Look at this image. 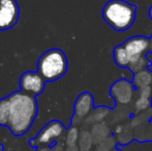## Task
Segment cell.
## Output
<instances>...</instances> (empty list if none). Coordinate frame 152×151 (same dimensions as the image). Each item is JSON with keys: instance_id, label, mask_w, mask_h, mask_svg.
Returning <instances> with one entry per match:
<instances>
[{"instance_id": "cell-1", "label": "cell", "mask_w": 152, "mask_h": 151, "mask_svg": "<svg viewBox=\"0 0 152 151\" xmlns=\"http://www.w3.org/2000/svg\"><path fill=\"white\" fill-rule=\"evenodd\" d=\"M7 97L10 101L8 129L17 137L25 135L31 128L37 115V101L35 96L17 91Z\"/></svg>"}, {"instance_id": "cell-2", "label": "cell", "mask_w": 152, "mask_h": 151, "mask_svg": "<svg viewBox=\"0 0 152 151\" xmlns=\"http://www.w3.org/2000/svg\"><path fill=\"white\" fill-rule=\"evenodd\" d=\"M137 6L125 0H110L102 8V18L116 31H126L134 25Z\"/></svg>"}, {"instance_id": "cell-3", "label": "cell", "mask_w": 152, "mask_h": 151, "mask_svg": "<svg viewBox=\"0 0 152 151\" xmlns=\"http://www.w3.org/2000/svg\"><path fill=\"white\" fill-rule=\"evenodd\" d=\"M67 58L60 49H50L37 60V73L46 82H54L62 78L67 71Z\"/></svg>"}, {"instance_id": "cell-4", "label": "cell", "mask_w": 152, "mask_h": 151, "mask_svg": "<svg viewBox=\"0 0 152 151\" xmlns=\"http://www.w3.org/2000/svg\"><path fill=\"white\" fill-rule=\"evenodd\" d=\"M66 133L65 126L59 120H52L45 125L40 131L29 141V144L32 147H42V146H52L55 142H59L58 140L63 137Z\"/></svg>"}, {"instance_id": "cell-5", "label": "cell", "mask_w": 152, "mask_h": 151, "mask_svg": "<svg viewBox=\"0 0 152 151\" xmlns=\"http://www.w3.org/2000/svg\"><path fill=\"white\" fill-rule=\"evenodd\" d=\"M110 95L115 101V106H129L137 96V89L132 80L122 78L112 84Z\"/></svg>"}, {"instance_id": "cell-6", "label": "cell", "mask_w": 152, "mask_h": 151, "mask_svg": "<svg viewBox=\"0 0 152 151\" xmlns=\"http://www.w3.org/2000/svg\"><path fill=\"white\" fill-rule=\"evenodd\" d=\"M94 98L90 92L81 93L77 97L74 105V115L72 118V125L78 126L79 124L84 122L86 117L93 111L94 109Z\"/></svg>"}, {"instance_id": "cell-7", "label": "cell", "mask_w": 152, "mask_h": 151, "mask_svg": "<svg viewBox=\"0 0 152 151\" xmlns=\"http://www.w3.org/2000/svg\"><path fill=\"white\" fill-rule=\"evenodd\" d=\"M20 8L17 0H0V31L12 28L18 23Z\"/></svg>"}, {"instance_id": "cell-8", "label": "cell", "mask_w": 152, "mask_h": 151, "mask_svg": "<svg viewBox=\"0 0 152 151\" xmlns=\"http://www.w3.org/2000/svg\"><path fill=\"white\" fill-rule=\"evenodd\" d=\"M21 91L27 94L36 95L40 94L46 86V81L37 71H26L20 78Z\"/></svg>"}, {"instance_id": "cell-9", "label": "cell", "mask_w": 152, "mask_h": 151, "mask_svg": "<svg viewBox=\"0 0 152 151\" xmlns=\"http://www.w3.org/2000/svg\"><path fill=\"white\" fill-rule=\"evenodd\" d=\"M122 44L126 49L132 61L140 57L146 56L147 53L150 52V38L142 36V35L127 38Z\"/></svg>"}, {"instance_id": "cell-10", "label": "cell", "mask_w": 152, "mask_h": 151, "mask_svg": "<svg viewBox=\"0 0 152 151\" xmlns=\"http://www.w3.org/2000/svg\"><path fill=\"white\" fill-rule=\"evenodd\" d=\"M113 135L116 138L117 143L120 146H127L134 141V129L129 123H121L115 125Z\"/></svg>"}, {"instance_id": "cell-11", "label": "cell", "mask_w": 152, "mask_h": 151, "mask_svg": "<svg viewBox=\"0 0 152 151\" xmlns=\"http://www.w3.org/2000/svg\"><path fill=\"white\" fill-rule=\"evenodd\" d=\"M111 113H112L111 108L107 107V106H99V107L94 108L93 111L86 117L83 123L86 126H92L96 123L104 122L108 117H110Z\"/></svg>"}, {"instance_id": "cell-12", "label": "cell", "mask_w": 152, "mask_h": 151, "mask_svg": "<svg viewBox=\"0 0 152 151\" xmlns=\"http://www.w3.org/2000/svg\"><path fill=\"white\" fill-rule=\"evenodd\" d=\"M90 133L92 139H93L94 145H97V144L102 143L106 139H108L112 135L113 131H111L110 125L106 121H104V122H99L92 125L90 128Z\"/></svg>"}, {"instance_id": "cell-13", "label": "cell", "mask_w": 152, "mask_h": 151, "mask_svg": "<svg viewBox=\"0 0 152 151\" xmlns=\"http://www.w3.org/2000/svg\"><path fill=\"white\" fill-rule=\"evenodd\" d=\"M113 57H114L115 63L122 69H128L130 62H132L130 56L128 55L127 51L124 48L123 44H119V46L115 47V49L113 50Z\"/></svg>"}, {"instance_id": "cell-14", "label": "cell", "mask_w": 152, "mask_h": 151, "mask_svg": "<svg viewBox=\"0 0 152 151\" xmlns=\"http://www.w3.org/2000/svg\"><path fill=\"white\" fill-rule=\"evenodd\" d=\"M136 89L142 88L146 86H152V71L146 69L132 76V80Z\"/></svg>"}, {"instance_id": "cell-15", "label": "cell", "mask_w": 152, "mask_h": 151, "mask_svg": "<svg viewBox=\"0 0 152 151\" xmlns=\"http://www.w3.org/2000/svg\"><path fill=\"white\" fill-rule=\"evenodd\" d=\"M152 119V107L150 109H148L147 111L141 112V113L138 114H134L129 119V124L130 126L134 129L138 128V127H141L143 125L147 124Z\"/></svg>"}, {"instance_id": "cell-16", "label": "cell", "mask_w": 152, "mask_h": 151, "mask_svg": "<svg viewBox=\"0 0 152 151\" xmlns=\"http://www.w3.org/2000/svg\"><path fill=\"white\" fill-rule=\"evenodd\" d=\"M134 141L139 143L152 142V119L147 124L134 129Z\"/></svg>"}, {"instance_id": "cell-17", "label": "cell", "mask_w": 152, "mask_h": 151, "mask_svg": "<svg viewBox=\"0 0 152 151\" xmlns=\"http://www.w3.org/2000/svg\"><path fill=\"white\" fill-rule=\"evenodd\" d=\"M78 146L80 151H93L94 150V142L92 139L91 133L89 129L83 128L80 131V137H79Z\"/></svg>"}, {"instance_id": "cell-18", "label": "cell", "mask_w": 152, "mask_h": 151, "mask_svg": "<svg viewBox=\"0 0 152 151\" xmlns=\"http://www.w3.org/2000/svg\"><path fill=\"white\" fill-rule=\"evenodd\" d=\"M80 131H81L79 129L78 126L72 125L70 127H68L65 135H64V139H63V144L65 145V147H72V146L78 145Z\"/></svg>"}, {"instance_id": "cell-19", "label": "cell", "mask_w": 152, "mask_h": 151, "mask_svg": "<svg viewBox=\"0 0 152 151\" xmlns=\"http://www.w3.org/2000/svg\"><path fill=\"white\" fill-rule=\"evenodd\" d=\"M10 115V101L8 97L0 99V125L7 126Z\"/></svg>"}, {"instance_id": "cell-20", "label": "cell", "mask_w": 152, "mask_h": 151, "mask_svg": "<svg viewBox=\"0 0 152 151\" xmlns=\"http://www.w3.org/2000/svg\"><path fill=\"white\" fill-rule=\"evenodd\" d=\"M152 107V99L144 98V97H136V99L132 103V113L138 114L141 112L147 111Z\"/></svg>"}, {"instance_id": "cell-21", "label": "cell", "mask_w": 152, "mask_h": 151, "mask_svg": "<svg viewBox=\"0 0 152 151\" xmlns=\"http://www.w3.org/2000/svg\"><path fill=\"white\" fill-rule=\"evenodd\" d=\"M117 145L118 143L116 138L114 137V135H111L108 139L94 146L93 151H114L117 148Z\"/></svg>"}, {"instance_id": "cell-22", "label": "cell", "mask_w": 152, "mask_h": 151, "mask_svg": "<svg viewBox=\"0 0 152 151\" xmlns=\"http://www.w3.org/2000/svg\"><path fill=\"white\" fill-rule=\"evenodd\" d=\"M137 96L152 99V86H146L137 89Z\"/></svg>"}, {"instance_id": "cell-23", "label": "cell", "mask_w": 152, "mask_h": 151, "mask_svg": "<svg viewBox=\"0 0 152 151\" xmlns=\"http://www.w3.org/2000/svg\"><path fill=\"white\" fill-rule=\"evenodd\" d=\"M51 151H66L65 145L62 142H56L54 145L51 146Z\"/></svg>"}, {"instance_id": "cell-24", "label": "cell", "mask_w": 152, "mask_h": 151, "mask_svg": "<svg viewBox=\"0 0 152 151\" xmlns=\"http://www.w3.org/2000/svg\"><path fill=\"white\" fill-rule=\"evenodd\" d=\"M35 151H51L50 146H42V147H37Z\"/></svg>"}, {"instance_id": "cell-25", "label": "cell", "mask_w": 152, "mask_h": 151, "mask_svg": "<svg viewBox=\"0 0 152 151\" xmlns=\"http://www.w3.org/2000/svg\"><path fill=\"white\" fill-rule=\"evenodd\" d=\"M148 15H149V18L152 20V5L150 6V8H149V12H148Z\"/></svg>"}, {"instance_id": "cell-26", "label": "cell", "mask_w": 152, "mask_h": 151, "mask_svg": "<svg viewBox=\"0 0 152 151\" xmlns=\"http://www.w3.org/2000/svg\"><path fill=\"white\" fill-rule=\"evenodd\" d=\"M150 52H152V36L150 38Z\"/></svg>"}, {"instance_id": "cell-27", "label": "cell", "mask_w": 152, "mask_h": 151, "mask_svg": "<svg viewBox=\"0 0 152 151\" xmlns=\"http://www.w3.org/2000/svg\"><path fill=\"white\" fill-rule=\"evenodd\" d=\"M3 150H4L3 145H2V144H0V151H3Z\"/></svg>"}, {"instance_id": "cell-28", "label": "cell", "mask_w": 152, "mask_h": 151, "mask_svg": "<svg viewBox=\"0 0 152 151\" xmlns=\"http://www.w3.org/2000/svg\"><path fill=\"white\" fill-rule=\"evenodd\" d=\"M114 151H122L121 149H119V148H116V149H115Z\"/></svg>"}, {"instance_id": "cell-29", "label": "cell", "mask_w": 152, "mask_h": 151, "mask_svg": "<svg viewBox=\"0 0 152 151\" xmlns=\"http://www.w3.org/2000/svg\"><path fill=\"white\" fill-rule=\"evenodd\" d=\"M151 53H152V52H151Z\"/></svg>"}]
</instances>
